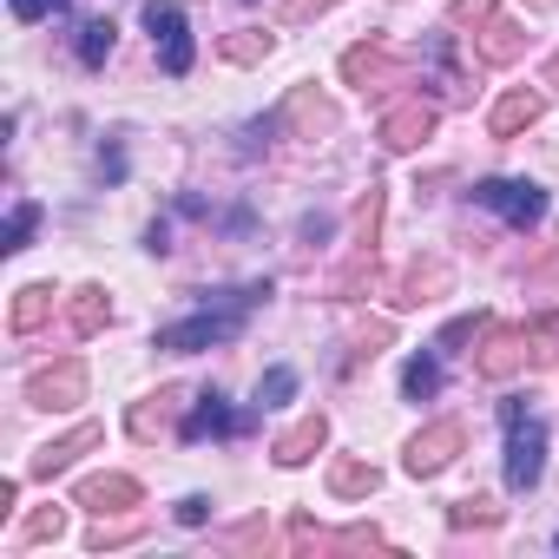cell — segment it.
Listing matches in <instances>:
<instances>
[{
	"label": "cell",
	"mask_w": 559,
	"mask_h": 559,
	"mask_svg": "<svg viewBox=\"0 0 559 559\" xmlns=\"http://www.w3.org/2000/svg\"><path fill=\"white\" fill-rule=\"evenodd\" d=\"M145 34H152V47H158V67H165L171 80H185L191 60H198V47H191V27H185V8H178V0H145Z\"/></svg>",
	"instance_id": "cell-4"
},
{
	"label": "cell",
	"mask_w": 559,
	"mask_h": 559,
	"mask_svg": "<svg viewBox=\"0 0 559 559\" xmlns=\"http://www.w3.org/2000/svg\"><path fill=\"white\" fill-rule=\"evenodd\" d=\"M552 546H559V533H552Z\"/></svg>",
	"instance_id": "cell-46"
},
{
	"label": "cell",
	"mask_w": 559,
	"mask_h": 559,
	"mask_svg": "<svg viewBox=\"0 0 559 559\" xmlns=\"http://www.w3.org/2000/svg\"><path fill=\"white\" fill-rule=\"evenodd\" d=\"M500 421H507V487H513V493H533L539 474H546V421L526 415L520 395L500 402Z\"/></svg>",
	"instance_id": "cell-2"
},
{
	"label": "cell",
	"mask_w": 559,
	"mask_h": 559,
	"mask_svg": "<svg viewBox=\"0 0 559 559\" xmlns=\"http://www.w3.org/2000/svg\"><path fill=\"white\" fill-rule=\"evenodd\" d=\"M526 362H533V330H487V336H480L474 369H480L487 382H507V376H520Z\"/></svg>",
	"instance_id": "cell-11"
},
{
	"label": "cell",
	"mask_w": 559,
	"mask_h": 559,
	"mask_svg": "<svg viewBox=\"0 0 559 559\" xmlns=\"http://www.w3.org/2000/svg\"><path fill=\"white\" fill-rule=\"evenodd\" d=\"M362 290H376V250H356V257H349V270L330 284V297H336V304H356Z\"/></svg>",
	"instance_id": "cell-25"
},
{
	"label": "cell",
	"mask_w": 559,
	"mask_h": 559,
	"mask_svg": "<svg viewBox=\"0 0 559 559\" xmlns=\"http://www.w3.org/2000/svg\"><path fill=\"white\" fill-rule=\"evenodd\" d=\"M99 441H106V435H99L93 421H80V428H67L60 441H47V448H40V454L27 461V474H34V480H53V474H67V467L80 461V454H93Z\"/></svg>",
	"instance_id": "cell-13"
},
{
	"label": "cell",
	"mask_w": 559,
	"mask_h": 559,
	"mask_svg": "<svg viewBox=\"0 0 559 559\" xmlns=\"http://www.w3.org/2000/svg\"><path fill=\"white\" fill-rule=\"evenodd\" d=\"M217 53H224L230 67H263V60L276 53V34H263V27H243V34H224V40H217Z\"/></svg>",
	"instance_id": "cell-22"
},
{
	"label": "cell",
	"mask_w": 559,
	"mask_h": 559,
	"mask_svg": "<svg viewBox=\"0 0 559 559\" xmlns=\"http://www.w3.org/2000/svg\"><path fill=\"white\" fill-rule=\"evenodd\" d=\"M533 362H539V369L559 362V317H539V323H533Z\"/></svg>",
	"instance_id": "cell-33"
},
{
	"label": "cell",
	"mask_w": 559,
	"mask_h": 559,
	"mask_svg": "<svg viewBox=\"0 0 559 559\" xmlns=\"http://www.w3.org/2000/svg\"><path fill=\"white\" fill-rule=\"evenodd\" d=\"M487 330H493V317H487V310H474V317H454V323L441 330V343H435V349L448 356V349H461V343H480Z\"/></svg>",
	"instance_id": "cell-28"
},
{
	"label": "cell",
	"mask_w": 559,
	"mask_h": 559,
	"mask_svg": "<svg viewBox=\"0 0 559 559\" xmlns=\"http://www.w3.org/2000/svg\"><path fill=\"white\" fill-rule=\"evenodd\" d=\"M185 408H191V389H158V395H145V402H132V415H126V435L132 441H158L165 428L178 435V421H185Z\"/></svg>",
	"instance_id": "cell-10"
},
{
	"label": "cell",
	"mask_w": 559,
	"mask_h": 559,
	"mask_svg": "<svg viewBox=\"0 0 559 559\" xmlns=\"http://www.w3.org/2000/svg\"><path fill=\"white\" fill-rule=\"evenodd\" d=\"M257 539H263V520H243L237 533H224V546H230V552H243V546H257Z\"/></svg>",
	"instance_id": "cell-41"
},
{
	"label": "cell",
	"mask_w": 559,
	"mask_h": 559,
	"mask_svg": "<svg viewBox=\"0 0 559 559\" xmlns=\"http://www.w3.org/2000/svg\"><path fill=\"white\" fill-rule=\"evenodd\" d=\"M389 343H395V323H369V330L356 336V356H349V362H362V356H376V349H389Z\"/></svg>",
	"instance_id": "cell-38"
},
{
	"label": "cell",
	"mask_w": 559,
	"mask_h": 559,
	"mask_svg": "<svg viewBox=\"0 0 559 559\" xmlns=\"http://www.w3.org/2000/svg\"><path fill=\"white\" fill-rule=\"evenodd\" d=\"M243 428H250V415H237L217 389H204V395H191V408H185V421H178V441L198 448V441H230V435H243Z\"/></svg>",
	"instance_id": "cell-5"
},
{
	"label": "cell",
	"mask_w": 559,
	"mask_h": 559,
	"mask_svg": "<svg viewBox=\"0 0 559 559\" xmlns=\"http://www.w3.org/2000/svg\"><path fill=\"white\" fill-rule=\"evenodd\" d=\"M526 8H533V14H546V8H552V0H526Z\"/></svg>",
	"instance_id": "cell-45"
},
{
	"label": "cell",
	"mask_w": 559,
	"mask_h": 559,
	"mask_svg": "<svg viewBox=\"0 0 559 559\" xmlns=\"http://www.w3.org/2000/svg\"><path fill=\"white\" fill-rule=\"evenodd\" d=\"M270 297V276H257V284H243V290H204V304H198V317H185V323H165L158 336H152V349H165V356H198V349H224V343H237L243 336V317L257 310Z\"/></svg>",
	"instance_id": "cell-1"
},
{
	"label": "cell",
	"mask_w": 559,
	"mask_h": 559,
	"mask_svg": "<svg viewBox=\"0 0 559 559\" xmlns=\"http://www.w3.org/2000/svg\"><path fill=\"white\" fill-rule=\"evenodd\" d=\"M27 402L34 408H80L86 402V362L80 356H60V362H47V369H34L27 376Z\"/></svg>",
	"instance_id": "cell-7"
},
{
	"label": "cell",
	"mask_w": 559,
	"mask_h": 559,
	"mask_svg": "<svg viewBox=\"0 0 559 559\" xmlns=\"http://www.w3.org/2000/svg\"><path fill=\"white\" fill-rule=\"evenodd\" d=\"M343 86H356V93L402 86V60H395V47H382V40H362V47H349V53H343Z\"/></svg>",
	"instance_id": "cell-8"
},
{
	"label": "cell",
	"mask_w": 559,
	"mask_h": 559,
	"mask_svg": "<svg viewBox=\"0 0 559 559\" xmlns=\"http://www.w3.org/2000/svg\"><path fill=\"white\" fill-rule=\"evenodd\" d=\"M382 185H369L362 191V204H356V250H376V230H382Z\"/></svg>",
	"instance_id": "cell-26"
},
{
	"label": "cell",
	"mask_w": 559,
	"mask_h": 559,
	"mask_svg": "<svg viewBox=\"0 0 559 559\" xmlns=\"http://www.w3.org/2000/svg\"><path fill=\"white\" fill-rule=\"evenodd\" d=\"M402 395H408V402H435V395H441V349H421V356L402 369Z\"/></svg>",
	"instance_id": "cell-23"
},
{
	"label": "cell",
	"mask_w": 559,
	"mask_h": 559,
	"mask_svg": "<svg viewBox=\"0 0 559 559\" xmlns=\"http://www.w3.org/2000/svg\"><path fill=\"white\" fill-rule=\"evenodd\" d=\"M67 323H73V336H99V330L112 323V297H106V284H86V290H73V304H67Z\"/></svg>",
	"instance_id": "cell-20"
},
{
	"label": "cell",
	"mask_w": 559,
	"mask_h": 559,
	"mask_svg": "<svg viewBox=\"0 0 559 559\" xmlns=\"http://www.w3.org/2000/svg\"><path fill=\"white\" fill-rule=\"evenodd\" d=\"M297 395V369H284V362H276L263 382H257V408H284Z\"/></svg>",
	"instance_id": "cell-30"
},
{
	"label": "cell",
	"mask_w": 559,
	"mask_h": 559,
	"mask_svg": "<svg viewBox=\"0 0 559 559\" xmlns=\"http://www.w3.org/2000/svg\"><path fill=\"white\" fill-rule=\"evenodd\" d=\"M276 119H284L290 132H304V139H323V132H336V106H330L317 86H297V93L284 99V112H276Z\"/></svg>",
	"instance_id": "cell-17"
},
{
	"label": "cell",
	"mask_w": 559,
	"mask_h": 559,
	"mask_svg": "<svg viewBox=\"0 0 559 559\" xmlns=\"http://www.w3.org/2000/svg\"><path fill=\"white\" fill-rule=\"evenodd\" d=\"M539 86H546V93H559V53L546 60V80H539Z\"/></svg>",
	"instance_id": "cell-44"
},
{
	"label": "cell",
	"mask_w": 559,
	"mask_h": 559,
	"mask_svg": "<svg viewBox=\"0 0 559 559\" xmlns=\"http://www.w3.org/2000/svg\"><path fill=\"white\" fill-rule=\"evenodd\" d=\"M8 8H14V21H53V14H67V0H8Z\"/></svg>",
	"instance_id": "cell-37"
},
{
	"label": "cell",
	"mask_w": 559,
	"mask_h": 559,
	"mask_svg": "<svg viewBox=\"0 0 559 559\" xmlns=\"http://www.w3.org/2000/svg\"><path fill=\"white\" fill-rule=\"evenodd\" d=\"M474 204L493 211V217H507L513 230H533V224L546 217V191H539L533 178H480V185H474Z\"/></svg>",
	"instance_id": "cell-3"
},
{
	"label": "cell",
	"mask_w": 559,
	"mask_h": 559,
	"mask_svg": "<svg viewBox=\"0 0 559 559\" xmlns=\"http://www.w3.org/2000/svg\"><path fill=\"white\" fill-rule=\"evenodd\" d=\"M34 230H40V204H34V198H21V204H14V217H8V243H0V250H27V243H34Z\"/></svg>",
	"instance_id": "cell-31"
},
{
	"label": "cell",
	"mask_w": 559,
	"mask_h": 559,
	"mask_svg": "<svg viewBox=\"0 0 559 559\" xmlns=\"http://www.w3.org/2000/svg\"><path fill=\"white\" fill-rule=\"evenodd\" d=\"M461 448H467V428H461V421H428V428L402 448V467H408L415 480H435L441 467H454Z\"/></svg>",
	"instance_id": "cell-6"
},
{
	"label": "cell",
	"mask_w": 559,
	"mask_h": 559,
	"mask_svg": "<svg viewBox=\"0 0 559 559\" xmlns=\"http://www.w3.org/2000/svg\"><path fill=\"white\" fill-rule=\"evenodd\" d=\"M290 546H297V552H310V546H317V552H330V533H323L317 520H304V513H297V520H290Z\"/></svg>",
	"instance_id": "cell-35"
},
{
	"label": "cell",
	"mask_w": 559,
	"mask_h": 559,
	"mask_svg": "<svg viewBox=\"0 0 559 559\" xmlns=\"http://www.w3.org/2000/svg\"><path fill=\"white\" fill-rule=\"evenodd\" d=\"M139 533H145V520H126V526H99V533H93V552H112V546H132Z\"/></svg>",
	"instance_id": "cell-34"
},
{
	"label": "cell",
	"mask_w": 559,
	"mask_h": 559,
	"mask_svg": "<svg viewBox=\"0 0 559 559\" xmlns=\"http://www.w3.org/2000/svg\"><path fill=\"white\" fill-rule=\"evenodd\" d=\"M112 40H119V27H112V21H86V27H80V40H73L80 67H86V73H99V67L112 60Z\"/></svg>",
	"instance_id": "cell-24"
},
{
	"label": "cell",
	"mask_w": 559,
	"mask_h": 559,
	"mask_svg": "<svg viewBox=\"0 0 559 559\" xmlns=\"http://www.w3.org/2000/svg\"><path fill=\"white\" fill-rule=\"evenodd\" d=\"M204 520H211V500L204 493H185L178 500V526H204Z\"/></svg>",
	"instance_id": "cell-40"
},
{
	"label": "cell",
	"mask_w": 559,
	"mask_h": 559,
	"mask_svg": "<svg viewBox=\"0 0 559 559\" xmlns=\"http://www.w3.org/2000/svg\"><path fill=\"white\" fill-rule=\"evenodd\" d=\"M323 441H330V421H323V415H304V421H290L284 435L270 441V461H276V467H310V461L323 454Z\"/></svg>",
	"instance_id": "cell-15"
},
{
	"label": "cell",
	"mask_w": 559,
	"mask_h": 559,
	"mask_svg": "<svg viewBox=\"0 0 559 559\" xmlns=\"http://www.w3.org/2000/svg\"><path fill=\"white\" fill-rule=\"evenodd\" d=\"M435 126H441V106L415 93V99H402V106L382 112V145L389 152H415L421 139H435Z\"/></svg>",
	"instance_id": "cell-9"
},
{
	"label": "cell",
	"mask_w": 559,
	"mask_h": 559,
	"mask_svg": "<svg viewBox=\"0 0 559 559\" xmlns=\"http://www.w3.org/2000/svg\"><path fill=\"white\" fill-rule=\"evenodd\" d=\"M448 290H454V263L428 250V257H415V263L402 270L395 304H402V310H421V304H435V297H448Z\"/></svg>",
	"instance_id": "cell-12"
},
{
	"label": "cell",
	"mask_w": 559,
	"mask_h": 559,
	"mask_svg": "<svg viewBox=\"0 0 559 559\" xmlns=\"http://www.w3.org/2000/svg\"><path fill=\"white\" fill-rule=\"evenodd\" d=\"M99 171L119 185V178H126V152H119V145H112V152H99Z\"/></svg>",
	"instance_id": "cell-43"
},
{
	"label": "cell",
	"mask_w": 559,
	"mask_h": 559,
	"mask_svg": "<svg viewBox=\"0 0 559 559\" xmlns=\"http://www.w3.org/2000/svg\"><path fill=\"white\" fill-rule=\"evenodd\" d=\"M389 539H382V526H343V533H330V552H382Z\"/></svg>",
	"instance_id": "cell-32"
},
{
	"label": "cell",
	"mask_w": 559,
	"mask_h": 559,
	"mask_svg": "<svg viewBox=\"0 0 559 559\" xmlns=\"http://www.w3.org/2000/svg\"><path fill=\"white\" fill-rule=\"evenodd\" d=\"M53 297H60L53 284H27V290H14V310H8V330H14V336H34V330H40V323L53 317Z\"/></svg>",
	"instance_id": "cell-19"
},
{
	"label": "cell",
	"mask_w": 559,
	"mask_h": 559,
	"mask_svg": "<svg viewBox=\"0 0 559 559\" xmlns=\"http://www.w3.org/2000/svg\"><path fill=\"white\" fill-rule=\"evenodd\" d=\"M539 112H546V93H533V86H513V93H500V99H493V112H487V132H493V139H520L526 126H539Z\"/></svg>",
	"instance_id": "cell-16"
},
{
	"label": "cell",
	"mask_w": 559,
	"mask_h": 559,
	"mask_svg": "<svg viewBox=\"0 0 559 559\" xmlns=\"http://www.w3.org/2000/svg\"><path fill=\"white\" fill-rule=\"evenodd\" d=\"M145 250H152V257H165V250H171V224H165V217L145 230Z\"/></svg>",
	"instance_id": "cell-42"
},
{
	"label": "cell",
	"mask_w": 559,
	"mask_h": 559,
	"mask_svg": "<svg viewBox=\"0 0 559 559\" xmlns=\"http://www.w3.org/2000/svg\"><path fill=\"white\" fill-rule=\"evenodd\" d=\"M448 526H461V533H467V526H500V507H493L487 493H467V500L448 507Z\"/></svg>",
	"instance_id": "cell-27"
},
{
	"label": "cell",
	"mask_w": 559,
	"mask_h": 559,
	"mask_svg": "<svg viewBox=\"0 0 559 559\" xmlns=\"http://www.w3.org/2000/svg\"><path fill=\"white\" fill-rule=\"evenodd\" d=\"M67 533V507H34L27 520H21V539L27 546H40V539H60Z\"/></svg>",
	"instance_id": "cell-29"
},
{
	"label": "cell",
	"mask_w": 559,
	"mask_h": 559,
	"mask_svg": "<svg viewBox=\"0 0 559 559\" xmlns=\"http://www.w3.org/2000/svg\"><path fill=\"white\" fill-rule=\"evenodd\" d=\"M73 500H80L86 513H99V520H106V513H126V507H139V500H145V487H139L132 474H86Z\"/></svg>",
	"instance_id": "cell-14"
},
{
	"label": "cell",
	"mask_w": 559,
	"mask_h": 559,
	"mask_svg": "<svg viewBox=\"0 0 559 559\" xmlns=\"http://www.w3.org/2000/svg\"><path fill=\"white\" fill-rule=\"evenodd\" d=\"M474 53H480L487 67H513V60L526 53V27H513V21H487V27L474 34Z\"/></svg>",
	"instance_id": "cell-18"
},
{
	"label": "cell",
	"mask_w": 559,
	"mask_h": 559,
	"mask_svg": "<svg viewBox=\"0 0 559 559\" xmlns=\"http://www.w3.org/2000/svg\"><path fill=\"white\" fill-rule=\"evenodd\" d=\"M376 487H382V467H376V461H356V454H349V461L330 467V493H336V500H369Z\"/></svg>",
	"instance_id": "cell-21"
},
{
	"label": "cell",
	"mask_w": 559,
	"mask_h": 559,
	"mask_svg": "<svg viewBox=\"0 0 559 559\" xmlns=\"http://www.w3.org/2000/svg\"><path fill=\"white\" fill-rule=\"evenodd\" d=\"M330 8H336V0H284V27H304V21H317Z\"/></svg>",
	"instance_id": "cell-39"
},
{
	"label": "cell",
	"mask_w": 559,
	"mask_h": 559,
	"mask_svg": "<svg viewBox=\"0 0 559 559\" xmlns=\"http://www.w3.org/2000/svg\"><path fill=\"white\" fill-rule=\"evenodd\" d=\"M448 21H454V27H487V21H493V0H454Z\"/></svg>",
	"instance_id": "cell-36"
}]
</instances>
